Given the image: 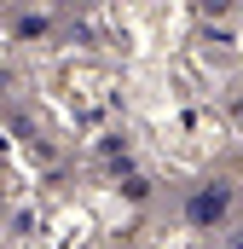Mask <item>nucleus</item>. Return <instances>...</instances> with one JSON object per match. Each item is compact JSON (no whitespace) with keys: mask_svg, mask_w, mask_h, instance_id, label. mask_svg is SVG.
<instances>
[{"mask_svg":"<svg viewBox=\"0 0 243 249\" xmlns=\"http://www.w3.org/2000/svg\"><path fill=\"white\" fill-rule=\"evenodd\" d=\"M226 203H232V197H226L220 186L197 191V197H191V220H197V226H208V220H220V214H226Z\"/></svg>","mask_w":243,"mask_h":249,"instance_id":"1","label":"nucleus"}]
</instances>
